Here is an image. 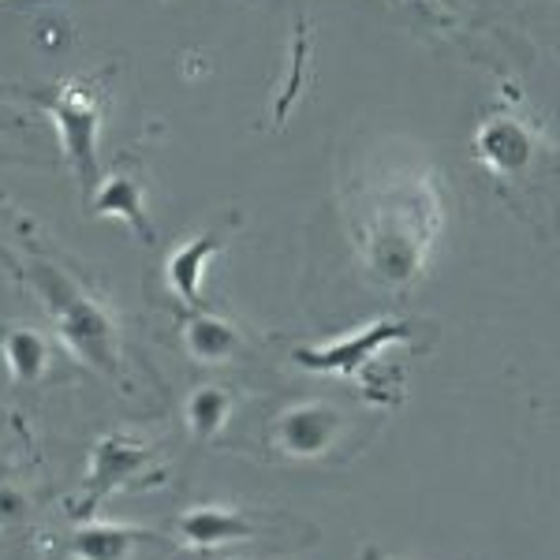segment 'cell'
I'll list each match as a JSON object with an SVG mask.
<instances>
[{
	"label": "cell",
	"mask_w": 560,
	"mask_h": 560,
	"mask_svg": "<svg viewBox=\"0 0 560 560\" xmlns=\"http://www.w3.org/2000/svg\"><path fill=\"white\" fill-rule=\"evenodd\" d=\"M445 224V191L433 173L396 168L363 187L355 202V243L366 273L385 288H411L427 273Z\"/></svg>",
	"instance_id": "obj_1"
},
{
	"label": "cell",
	"mask_w": 560,
	"mask_h": 560,
	"mask_svg": "<svg viewBox=\"0 0 560 560\" xmlns=\"http://www.w3.org/2000/svg\"><path fill=\"white\" fill-rule=\"evenodd\" d=\"M4 221H12L8 236L20 240V255L8 250L0 243V261L15 273V280L26 292L38 300V306L49 318L52 332L60 337L71 355L94 374L113 377L116 385H124V340H120V322L108 311V303L83 284L60 258H52L49 250L38 247L31 240V221L23 213H15V206H4Z\"/></svg>",
	"instance_id": "obj_2"
},
{
	"label": "cell",
	"mask_w": 560,
	"mask_h": 560,
	"mask_svg": "<svg viewBox=\"0 0 560 560\" xmlns=\"http://www.w3.org/2000/svg\"><path fill=\"white\" fill-rule=\"evenodd\" d=\"M415 325L404 318H374L366 325H355L351 332L325 345H300L292 351V363L311 370V374H332L348 382H366V388H377V366L382 355L396 345H411Z\"/></svg>",
	"instance_id": "obj_3"
},
{
	"label": "cell",
	"mask_w": 560,
	"mask_h": 560,
	"mask_svg": "<svg viewBox=\"0 0 560 560\" xmlns=\"http://www.w3.org/2000/svg\"><path fill=\"white\" fill-rule=\"evenodd\" d=\"M173 538L187 549L210 553V549L240 546V541H277V538L314 541V527H306V523L292 516H273V512H261V509L198 504V509L173 520Z\"/></svg>",
	"instance_id": "obj_4"
},
{
	"label": "cell",
	"mask_w": 560,
	"mask_h": 560,
	"mask_svg": "<svg viewBox=\"0 0 560 560\" xmlns=\"http://www.w3.org/2000/svg\"><path fill=\"white\" fill-rule=\"evenodd\" d=\"M351 415L329 396H303L284 404L269 422V448L288 464H329L348 445Z\"/></svg>",
	"instance_id": "obj_5"
},
{
	"label": "cell",
	"mask_w": 560,
	"mask_h": 560,
	"mask_svg": "<svg viewBox=\"0 0 560 560\" xmlns=\"http://www.w3.org/2000/svg\"><path fill=\"white\" fill-rule=\"evenodd\" d=\"M26 97H34L52 116L71 173L79 176L83 191H94L97 139H102V116H105L102 79H68V83L57 86V94H26Z\"/></svg>",
	"instance_id": "obj_6"
},
{
	"label": "cell",
	"mask_w": 560,
	"mask_h": 560,
	"mask_svg": "<svg viewBox=\"0 0 560 560\" xmlns=\"http://www.w3.org/2000/svg\"><path fill=\"white\" fill-rule=\"evenodd\" d=\"M153 471H158V448L150 441H139L120 430L97 438L94 448H90V467L75 497V516L90 520L105 497L150 486Z\"/></svg>",
	"instance_id": "obj_7"
},
{
	"label": "cell",
	"mask_w": 560,
	"mask_h": 560,
	"mask_svg": "<svg viewBox=\"0 0 560 560\" xmlns=\"http://www.w3.org/2000/svg\"><path fill=\"white\" fill-rule=\"evenodd\" d=\"M538 153L535 131L516 116H490L475 131V158L482 168H490L501 179H516L530 168Z\"/></svg>",
	"instance_id": "obj_8"
},
{
	"label": "cell",
	"mask_w": 560,
	"mask_h": 560,
	"mask_svg": "<svg viewBox=\"0 0 560 560\" xmlns=\"http://www.w3.org/2000/svg\"><path fill=\"white\" fill-rule=\"evenodd\" d=\"M90 210H94V217H116V221H124L147 247H153V240H158L147 213V187H142L135 165H128V173H124V161H120V168L108 173L97 184V191L90 195Z\"/></svg>",
	"instance_id": "obj_9"
},
{
	"label": "cell",
	"mask_w": 560,
	"mask_h": 560,
	"mask_svg": "<svg viewBox=\"0 0 560 560\" xmlns=\"http://www.w3.org/2000/svg\"><path fill=\"white\" fill-rule=\"evenodd\" d=\"M184 348L198 366H224L243 351L240 329L221 314L206 311V306H187L184 311Z\"/></svg>",
	"instance_id": "obj_10"
},
{
	"label": "cell",
	"mask_w": 560,
	"mask_h": 560,
	"mask_svg": "<svg viewBox=\"0 0 560 560\" xmlns=\"http://www.w3.org/2000/svg\"><path fill=\"white\" fill-rule=\"evenodd\" d=\"M221 247H224V232L213 229V232H202V236L179 243L173 255H168V261H165V284H168V292H173L179 303L202 306L206 269H210L213 255H221Z\"/></svg>",
	"instance_id": "obj_11"
},
{
	"label": "cell",
	"mask_w": 560,
	"mask_h": 560,
	"mask_svg": "<svg viewBox=\"0 0 560 560\" xmlns=\"http://www.w3.org/2000/svg\"><path fill=\"white\" fill-rule=\"evenodd\" d=\"M0 351H4V366L12 385L31 388L38 385L52 366V345L42 329L34 325H8L4 340H0Z\"/></svg>",
	"instance_id": "obj_12"
},
{
	"label": "cell",
	"mask_w": 560,
	"mask_h": 560,
	"mask_svg": "<svg viewBox=\"0 0 560 560\" xmlns=\"http://www.w3.org/2000/svg\"><path fill=\"white\" fill-rule=\"evenodd\" d=\"M150 535L128 523H108V520H86L68 538V553L75 560H131L135 546L147 541Z\"/></svg>",
	"instance_id": "obj_13"
},
{
	"label": "cell",
	"mask_w": 560,
	"mask_h": 560,
	"mask_svg": "<svg viewBox=\"0 0 560 560\" xmlns=\"http://www.w3.org/2000/svg\"><path fill=\"white\" fill-rule=\"evenodd\" d=\"M236 411V393L229 385H198L184 404V422L198 445H210Z\"/></svg>",
	"instance_id": "obj_14"
},
{
	"label": "cell",
	"mask_w": 560,
	"mask_h": 560,
	"mask_svg": "<svg viewBox=\"0 0 560 560\" xmlns=\"http://www.w3.org/2000/svg\"><path fill=\"white\" fill-rule=\"evenodd\" d=\"M26 493L20 490V486H12V482H0V535L4 530H15L20 523L26 520Z\"/></svg>",
	"instance_id": "obj_15"
},
{
	"label": "cell",
	"mask_w": 560,
	"mask_h": 560,
	"mask_svg": "<svg viewBox=\"0 0 560 560\" xmlns=\"http://www.w3.org/2000/svg\"><path fill=\"white\" fill-rule=\"evenodd\" d=\"M359 560H396V557H388L385 549H377V546H366V549H363V557H359Z\"/></svg>",
	"instance_id": "obj_16"
}]
</instances>
